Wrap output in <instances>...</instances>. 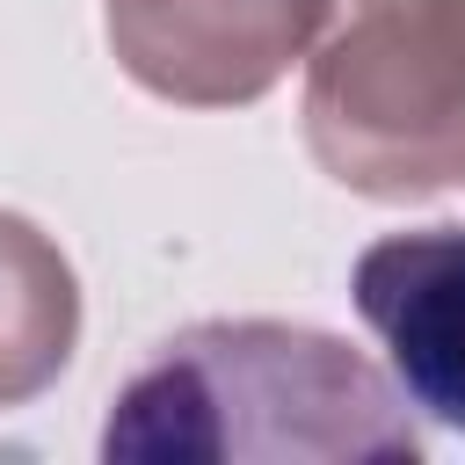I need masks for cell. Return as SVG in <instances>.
Returning <instances> with one entry per match:
<instances>
[{
    "mask_svg": "<svg viewBox=\"0 0 465 465\" xmlns=\"http://www.w3.org/2000/svg\"><path fill=\"white\" fill-rule=\"evenodd\" d=\"M305 145L378 203L465 182V0H327L305 51Z\"/></svg>",
    "mask_w": 465,
    "mask_h": 465,
    "instance_id": "obj_2",
    "label": "cell"
},
{
    "mask_svg": "<svg viewBox=\"0 0 465 465\" xmlns=\"http://www.w3.org/2000/svg\"><path fill=\"white\" fill-rule=\"evenodd\" d=\"M327 0H102L116 65L174 109L262 102L320 36Z\"/></svg>",
    "mask_w": 465,
    "mask_h": 465,
    "instance_id": "obj_3",
    "label": "cell"
},
{
    "mask_svg": "<svg viewBox=\"0 0 465 465\" xmlns=\"http://www.w3.org/2000/svg\"><path fill=\"white\" fill-rule=\"evenodd\" d=\"M349 298L378 334L407 407L465 429V225L371 240L349 269Z\"/></svg>",
    "mask_w": 465,
    "mask_h": 465,
    "instance_id": "obj_4",
    "label": "cell"
},
{
    "mask_svg": "<svg viewBox=\"0 0 465 465\" xmlns=\"http://www.w3.org/2000/svg\"><path fill=\"white\" fill-rule=\"evenodd\" d=\"M109 465H414L407 392L341 334L196 320L109 400Z\"/></svg>",
    "mask_w": 465,
    "mask_h": 465,
    "instance_id": "obj_1",
    "label": "cell"
},
{
    "mask_svg": "<svg viewBox=\"0 0 465 465\" xmlns=\"http://www.w3.org/2000/svg\"><path fill=\"white\" fill-rule=\"evenodd\" d=\"M80 341V276L44 225L0 211V407L51 392Z\"/></svg>",
    "mask_w": 465,
    "mask_h": 465,
    "instance_id": "obj_5",
    "label": "cell"
}]
</instances>
